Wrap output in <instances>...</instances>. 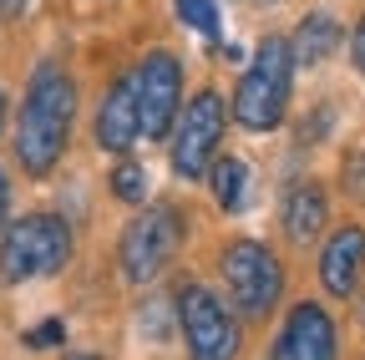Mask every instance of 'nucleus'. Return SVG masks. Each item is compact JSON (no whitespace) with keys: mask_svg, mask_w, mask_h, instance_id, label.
<instances>
[{"mask_svg":"<svg viewBox=\"0 0 365 360\" xmlns=\"http://www.w3.org/2000/svg\"><path fill=\"white\" fill-rule=\"evenodd\" d=\"M71 122H76V81L61 61H41L31 71V86H26V102H21V117H16V163L31 173V178H46L66 143H71Z\"/></svg>","mask_w":365,"mask_h":360,"instance_id":"f257e3e1","label":"nucleus"},{"mask_svg":"<svg viewBox=\"0 0 365 360\" xmlns=\"http://www.w3.org/2000/svg\"><path fill=\"white\" fill-rule=\"evenodd\" d=\"M289 92H294V51L289 36H264L254 46V61L234 92V122L244 132H274L289 112Z\"/></svg>","mask_w":365,"mask_h":360,"instance_id":"f03ea898","label":"nucleus"},{"mask_svg":"<svg viewBox=\"0 0 365 360\" xmlns=\"http://www.w3.org/2000/svg\"><path fill=\"white\" fill-rule=\"evenodd\" d=\"M71 259V223L61 213H26L0 234V274L11 284L46 279Z\"/></svg>","mask_w":365,"mask_h":360,"instance_id":"7ed1b4c3","label":"nucleus"},{"mask_svg":"<svg viewBox=\"0 0 365 360\" xmlns=\"http://www.w3.org/2000/svg\"><path fill=\"white\" fill-rule=\"evenodd\" d=\"M178 244H182V213H178L173 203L143 208V213L122 229V244H117L122 274H127L132 284H153L163 269H168V259L178 254Z\"/></svg>","mask_w":365,"mask_h":360,"instance_id":"20e7f679","label":"nucleus"},{"mask_svg":"<svg viewBox=\"0 0 365 360\" xmlns=\"http://www.w3.org/2000/svg\"><path fill=\"white\" fill-rule=\"evenodd\" d=\"M218 269H223V284H228V294H234L239 314H249V320L269 314L274 304H279V294H284V264L274 259V249H264L259 239H234L223 249Z\"/></svg>","mask_w":365,"mask_h":360,"instance_id":"39448f33","label":"nucleus"},{"mask_svg":"<svg viewBox=\"0 0 365 360\" xmlns=\"http://www.w3.org/2000/svg\"><path fill=\"white\" fill-rule=\"evenodd\" d=\"M223 127H228V107L218 92H198L188 107L178 112L173 132H168V148H173V173L178 178H208V163L218 158L223 143Z\"/></svg>","mask_w":365,"mask_h":360,"instance_id":"423d86ee","label":"nucleus"},{"mask_svg":"<svg viewBox=\"0 0 365 360\" xmlns=\"http://www.w3.org/2000/svg\"><path fill=\"white\" fill-rule=\"evenodd\" d=\"M137 81V117H143V138H168L178 112H182V61L173 51H148L132 71Z\"/></svg>","mask_w":365,"mask_h":360,"instance_id":"0eeeda50","label":"nucleus"},{"mask_svg":"<svg viewBox=\"0 0 365 360\" xmlns=\"http://www.w3.org/2000/svg\"><path fill=\"white\" fill-rule=\"evenodd\" d=\"M178 325H182V340L198 360H223L239 350V330H234V314L228 304L203 289V284H182L178 289Z\"/></svg>","mask_w":365,"mask_h":360,"instance_id":"6e6552de","label":"nucleus"},{"mask_svg":"<svg viewBox=\"0 0 365 360\" xmlns=\"http://www.w3.org/2000/svg\"><path fill=\"white\" fill-rule=\"evenodd\" d=\"M335 345H340V340H335L330 309L314 304V299H304V304L289 309L279 340H274V355H279V360H330Z\"/></svg>","mask_w":365,"mask_h":360,"instance_id":"1a4fd4ad","label":"nucleus"},{"mask_svg":"<svg viewBox=\"0 0 365 360\" xmlns=\"http://www.w3.org/2000/svg\"><path fill=\"white\" fill-rule=\"evenodd\" d=\"M360 274H365V229L360 223H345L319 249V284H325L330 299H350L360 289Z\"/></svg>","mask_w":365,"mask_h":360,"instance_id":"9d476101","label":"nucleus"},{"mask_svg":"<svg viewBox=\"0 0 365 360\" xmlns=\"http://www.w3.org/2000/svg\"><path fill=\"white\" fill-rule=\"evenodd\" d=\"M137 138H143V117H137V81L117 76L107 86V97L97 107V143L107 153H127Z\"/></svg>","mask_w":365,"mask_h":360,"instance_id":"9b49d317","label":"nucleus"},{"mask_svg":"<svg viewBox=\"0 0 365 360\" xmlns=\"http://www.w3.org/2000/svg\"><path fill=\"white\" fill-rule=\"evenodd\" d=\"M325 218H330V198H325L319 183H294L284 193V234H289V244L309 249L319 234H325Z\"/></svg>","mask_w":365,"mask_h":360,"instance_id":"f8f14e48","label":"nucleus"},{"mask_svg":"<svg viewBox=\"0 0 365 360\" xmlns=\"http://www.w3.org/2000/svg\"><path fill=\"white\" fill-rule=\"evenodd\" d=\"M340 41H345V31H340V21H335L330 11H309V16L294 26V36H289L294 66H319V61H330V56L340 51Z\"/></svg>","mask_w":365,"mask_h":360,"instance_id":"ddd939ff","label":"nucleus"},{"mask_svg":"<svg viewBox=\"0 0 365 360\" xmlns=\"http://www.w3.org/2000/svg\"><path fill=\"white\" fill-rule=\"evenodd\" d=\"M208 183L223 213H239L249 208V163L244 158H213L208 163Z\"/></svg>","mask_w":365,"mask_h":360,"instance_id":"4468645a","label":"nucleus"},{"mask_svg":"<svg viewBox=\"0 0 365 360\" xmlns=\"http://www.w3.org/2000/svg\"><path fill=\"white\" fill-rule=\"evenodd\" d=\"M178 21H182V26H193L203 41H218V36H223L218 0H178Z\"/></svg>","mask_w":365,"mask_h":360,"instance_id":"2eb2a0df","label":"nucleus"},{"mask_svg":"<svg viewBox=\"0 0 365 360\" xmlns=\"http://www.w3.org/2000/svg\"><path fill=\"white\" fill-rule=\"evenodd\" d=\"M112 193H117L122 203H143V198H148L143 168H137V163H117V168H112Z\"/></svg>","mask_w":365,"mask_h":360,"instance_id":"dca6fc26","label":"nucleus"},{"mask_svg":"<svg viewBox=\"0 0 365 360\" xmlns=\"http://www.w3.org/2000/svg\"><path fill=\"white\" fill-rule=\"evenodd\" d=\"M56 340H61V320H46L41 330L26 335V345H56Z\"/></svg>","mask_w":365,"mask_h":360,"instance_id":"f3484780","label":"nucleus"},{"mask_svg":"<svg viewBox=\"0 0 365 360\" xmlns=\"http://www.w3.org/2000/svg\"><path fill=\"white\" fill-rule=\"evenodd\" d=\"M350 61H355V71L365 76V16H360V26H355V36H350Z\"/></svg>","mask_w":365,"mask_h":360,"instance_id":"a211bd4d","label":"nucleus"},{"mask_svg":"<svg viewBox=\"0 0 365 360\" xmlns=\"http://www.w3.org/2000/svg\"><path fill=\"white\" fill-rule=\"evenodd\" d=\"M345 178H350V188H355V193L365 198V153H355V158H350V168H345Z\"/></svg>","mask_w":365,"mask_h":360,"instance_id":"6ab92c4d","label":"nucleus"},{"mask_svg":"<svg viewBox=\"0 0 365 360\" xmlns=\"http://www.w3.org/2000/svg\"><path fill=\"white\" fill-rule=\"evenodd\" d=\"M6 218H11V178L0 168V229H6Z\"/></svg>","mask_w":365,"mask_h":360,"instance_id":"aec40b11","label":"nucleus"},{"mask_svg":"<svg viewBox=\"0 0 365 360\" xmlns=\"http://www.w3.org/2000/svg\"><path fill=\"white\" fill-rule=\"evenodd\" d=\"M26 6H31V0H0V11H6V16H21Z\"/></svg>","mask_w":365,"mask_h":360,"instance_id":"412c9836","label":"nucleus"},{"mask_svg":"<svg viewBox=\"0 0 365 360\" xmlns=\"http://www.w3.org/2000/svg\"><path fill=\"white\" fill-rule=\"evenodd\" d=\"M0 132H6V92H0Z\"/></svg>","mask_w":365,"mask_h":360,"instance_id":"4be33fe9","label":"nucleus"},{"mask_svg":"<svg viewBox=\"0 0 365 360\" xmlns=\"http://www.w3.org/2000/svg\"><path fill=\"white\" fill-rule=\"evenodd\" d=\"M254 6H269V0H254Z\"/></svg>","mask_w":365,"mask_h":360,"instance_id":"5701e85b","label":"nucleus"},{"mask_svg":"<svg viewBox=\"0 0 365 360\" xmlns=\"http://www.w3.org/2000/svg\"><path fill=\"white\" fill-rule=\"evenodd\" d=\"M360 314H365V299H360Z\"/></svg>","mask_w":365,"mask_h":360,"instance_id":"b1692460","label":"nucleus"}]
</instances>
